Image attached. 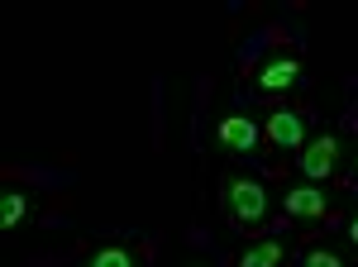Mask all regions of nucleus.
<instances>
[{"mask_svg":"<svg viewBox=\"0 0 358 267\" xmlns=\"http://www.w3.org/2000/svg\"><path fill=\"white\" fill-rule=\"evenodd\" d=\"M86 267H138V253H134V248L110 243V248H96V253L86 258Z\"/></svg>","mask_w":358,"mask_h":267,"instance_id":"9","label":"nucleus"},{"mask_svg":"<svg viewBox=\"0 0 358 267\" xmlns=\"http://www.w3.org/2000/svg\"><path fill=\"white\" fill-rule=\"evenodd\" d=\"M349 243L358 248V215H354V224H349Z\"/></svg>","mask_w":358,"mask_h":267,"instance_id":"11","label":"nucleus"},{"mask_svg":"<svg viewBox=\"0 0 358 267\" xmlns=\"http://www.w3.org/2000/svg\"><path fill=\"white\" fill-rule=\"evenodd\" d=\"M29 219V196L24 191H0V229H20Z\"/></svg>","mask_w":358,"mask_h":267,"instance_id":"7","label":"nucleus"},{"mask_svg":"<svg viewBox=\"0 0 358 267\" xmlns=\"http://www.w3.org/2000/svg\"><path fill=\"white\" fill-rule=\"evenodd\" d=\"M287 210L296 215V219H325V210H330V201H325V191L310 187V182H301V187H292L287 196Z\"/></svg>","mask_w":358,"mask_h":267,"instance_id":"6","label":"nucleus"},{"mask_svg":"<svg viewBox=\"0 0 358 267\" xmlns=\"http://www.w3.org/2000/svg\"><path fill=\"white\" fill-rule=\"evenodd\" d=\"M306 267H344V258L330 248H315V253H306Z\"/></svg>","mask_w":358,"mask_h":267,"instance_id":"10","label":"nucleus"},{"mask_svg":"<svg viewBox=\"0 0 358 267\" xmlns=\"http://www.w3.org/2000/svg\"><path fill=\"white\" fill-rule=\"evenodd\" d=\"M215 143H220L224 153H248L258 143V124L248 115H224L220 124H215Z\"/></svg>","mask_w":358,"mask_h":267,"instance_id":"4","label":"nucleus"},{"mask_svg":"<svg viewBox=\"0 0 358 267\" xmlns=\"http://www.w3.org/2000/svg\"><path fill=\"white\" fill-rule=\"evenodd\" d=\"M187 267H201V263H187Z\"/></svg>","mask_w":358,"mask_h":267,"instance_id":"12","label":"nucleus"},{"mask_svg":"<svg viewBox=\"0 0 358 267\" xmlns=\"http://www.w3.org/2000/svg\"><path fill=\"white\" fill-rule=\"evenodd\" d=\"M339 134H315V138H306L301 158H296V167H301L310 182H325V177H334L339 172Z\"/></svg>","mask_w":358,"mask_h":267,"instance_id":"2","label":"nucleus"},{"mask_svg":"<svg viewBox=\"0 0 358 267\" xmlns=\"http://www.w3.org/2000/svg\"><path fill=\"white\" fill-rule=\"evenodd\" d=\"M263 134H268L273 148H306V138H310L301 110H273V115L263 120Z\"/></svg>","mask_w":358,"mask_h":267,"instance_id":"3","label":"nucleus"},{"mask_svg":"<svg viewBox=\"0 0 358 267\" xmlns=\"http://www.w3.org/2000/svg\"><path fill=\"white\" fill-rule=\"evenodd\" d=\"M296 81H301V57L273 53L263 67H258V86H263V91H292Z\"/></svg>","mask_w":358,"mask_h":267,"instance_id":"5","label":"nucleus"},{"mask_svg":"<svg viewBox=\"0 0 358 267\" xmlns=\"http://www.w3.org/2000/svg\"><path fill=\"white\" fill-rule=\"evenodd\" d=\"M282 263V243L277 239H258L239 253V267H277Z\"/></svg>","mask_w":358,"mask_h":267,"instance_id":"8","label":"nucleus"},{"mask_svg":"<svg viewBox=\"0 0 358 267\" xmlns=\"http://www.w3.org/2000/svg\"><path fill=\"white\" fill-rule=\"evenodd\" d=\"M220 215L234 229H258L268 219V187L244 172H224L220 177Z\"/></svg>","mask_w":358,"mask_h":267,"instance_id":"1","label":"nucleus"}]
</instances>
